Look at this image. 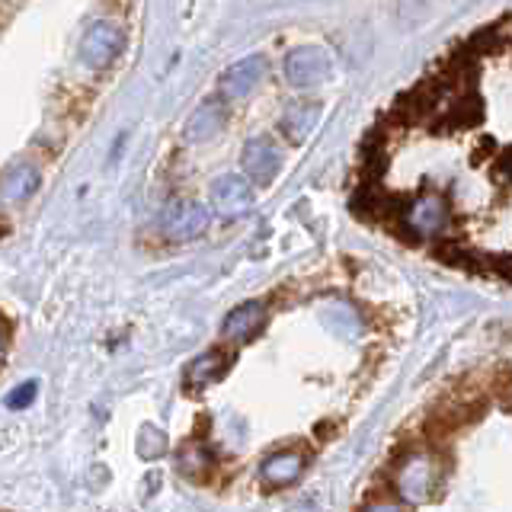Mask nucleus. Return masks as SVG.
I'll return each instance as SVG.
<instances>
[{"instance_id": "f257e3e1", "label": "nucleus", "mask_w": 512, "mask_h": 512, "mask_svg": "<svg viewBox=\"0 0 512 512\" xmlns=\"http://www.w3.org/2000/svg\"><path fill=\"white\" fill-rule=\"evenodd\" d=\"M330 74H333L330 52H324V48H317V45H301L295 52H288L285 58V77H288V84L298 90L327 84Z\"/></svg>"}, {"instance_id": "f03ea898", "label": "nucleus", "mask_w": 512, "mask_h": 512, "mask_svg": "<svg viewBox=\"0 0 512 512\" xmlns=\"http://www.w3.org/2000/svg\"><path fill=\"white\" fill-rule=\"evenodd\" d=\"M448 224V202L439 192H423L416 196L404 215V237L407 240H423V237H436Z\"/></svg>"}, {"instance_id": "7ed1b4c3", "label": "nucleus", "mask_w": 512, "mask_h": 512, "mask_svg": "<svg viewBox=\"0 0 512 512\" xmlns=\"http://www.w3.org/2000/svg\"><path fill=\"white\" fill-rule=\"evenodd\" d=\"M436 477H439L436 458L426 455V452H416L397 468L394 487L407 503H426L432 496V484H436Z\"/></svg>"}, {"instance_id": "20e7f679", "label": "nucleus", "mask_w": 512, "mask_h": 512, "mask_svg": "<svg viewBox=\"0 0 512 512\" xmlns=\"http://www.w3.org/2000/svg\"><path fill=\"white\" fill-rule=\"evenodd\" d=\"M240 167H244V176L253 186H269L276 180V173L282 167V154L279 144L269 135H256L244 144V154H240Z\"/></svg>"}, {"instance_id": "39448f33", "label": "nucleus", "mask_w": 512, "mask_h": 512, "mask_svg": "<svg viewBox=\"0 0 512 512\" xmlns=\"http://www.w3.org/2000/svg\"><path fill=\"white\" fill-rule=\"evenodd\" d=\"M122 32L112 26V23H93L87 32H84V39H80V61L87 64V68H109L112 61L119 58L122 52Z\"/></svg>"}, {"instance_id": "423d86ee", "label": "nucleus", "mask_w": 512, "mask_h": 512, "mask_svg": "<svg viewBox=\"0 0 512 512\" xmlns=\"http://www.w3.org/2000/svg\"><path fill=\"white\" fill-rule=\"evenodd\" d=\"M160 228H164L170 240H192L208 228V208L189 199L170 202L164 208V215H160Z\"/></svg>"}, {"instance_id": "0eeeda50", "label": "nucleus", "mask_w": 512, "mask_h": 512, "mask_svg": "<svg viewBox=\"0 0 512 512\" xmlns=\"http://www.w3.org/2000/svg\"><path fill=\"white\" fill-rule=\"evenodd\" d=\"M212 205L224 218H244L253 208V189L247 176L224 173L212 183Z\"/></svg>"}, {"instance_id": "6e6552de", "label": "nucleus", "mask_w": 512, "mask_h": 512, "mask_svg": "<svg viewBox=\"0 0 512 512\" xmlns=\"http://www.w3.org/2000/svg\"><path fill=\"white\" fill-rule=\"evenodd\" d=\"M263 77H266V58L250 55L244 61L231 64V68L221 74V96L231 103L244 100V96H250L256 87L263 84Z\"/></svg>"}, {"instance_id": "1a4fd4ad", "label": "nucleus", "mask_w": 512, "mask_h": 512, "mask_svg": "<svg viewBox=\"0 0 512 512\" xmlns=\"http://www.w3.org/2000/svg\"><path fill=\"white\" fill-rule=\"evenodd\" d=\"M263 324H266V304L263 301H247V304H240V308H234L228 317H224L221 336H224V340H231V343H247L263 330Z\"/></svg>"}, {"instance_id": "9d476101", "label": "nucleus", "mask_w": 512, "mask_h": 512, "mask_svg": "<svg viewBox=\"0 0 512 512\" xmlns=\"http://www.w3.org/2000/svg\"><path fill=\"white\" fill-rule=\"evenodd\" d=\"M224 125H228V109H224L218 100H208L202 103L196 112L189 116L183 135L189 144H199V141H212L224 132Z\"/></svg>"}, {"instance_id": "9b49d317", "label": "nucleus", "mask_w": 512, "mask_h": 512, "mask_svg": "<svg viewBox=\"0 0 512 512\" xmlns=\"http://www.w3.org/2000/svg\"><path fill=\"white\" fill-rule=\"evenodd\" d=\"M304 464H308V455L304 452H276L272 458L263 461V480L269 487H288V484H295V480L301 477L304 471Z\"/></svg>"}, {"instance_id": "f8f14e48", "label": "nucleus", "mask_w": 512, "mask_h": 512, "mask_svg": "<svg viewBox=\"0 0 512 512\" xmlns=\"http://www.w3.org/2000/svg\"><path fill=\"white\" fill-rule=\"evenodd\" d=\"M317 122H320V106L317 103H292L282 112L279 128H282V135L288 141L301 144L317 128Z\"/></svg>"}, {"instance_id": "ddd939ff", "label": "nucleus", "mask_w": 512, "mask_h": 512, "mask_svg": "<svg viewBox=\"0 0 512 512\" xmlns=\"http://www.w3.org/2000/svg\"><path fill=\"white\" fill-rule=\"evenodd\" d=\"M228 365H231V352H205L202 359H196L189 368H186V388H208L212 381H218L224 372H228Z\"/></svg>"}, {"instance_id": "4468645a", "label": "nucleus", "mask_w": 512, "mask_h": 512, "mask_svg": "<svg viewBox=\"0 0 512 512\" xmlns=\"http://www.w3.org/2000/svg\"><path fill=\"white\" fill-rule=\"evenodd\" d=\"M432 256L445 266H455V269H468V272H487V256L474 253L471 247L455 244V240H445V244L432 247Z\"/></svg>"}, {"instance_id": "2eb2a0df", "label": "nucleus", "mask_w": 512, "mask_h": 512, "mask_svg": "<svg viewBox=\"0 0 512 512\" xmlns=\"http://www.w3.org/2000/svg\"><path fill=\"white\" fill-rule=\"evenodd\" d=\"M39 189V170L32 164H13L4 176V196L7 202L29 199Z\"/></svg>"}, {"instance_id": "dca6fc26", "label": "nucleus", "mask_w": 512, "mask_h": 512, "mask_svg": "<svg viewBox=\"0 0 512 512\" xmlns=\"http://www.w3.org/2000/svg\"><path fill=\"white\" fill-rule=\"evenodd\" d=\"M484 119V103L474 93H458V103L448 109V119L442 122L445 128H474Z\"/></svg>"}, {"instance_id": "f3484780", "label": "nucleus", "mask_w": 512, "mask_h": 512, "mask_svg": "<svg viewBox=\"0 0 512 512\" xmlns=\"http://www.w3.org/2000/svg\"><path fill=\"white\" fill-rule=\"evenodd\" d=\"M212 464H215V458L208 448H183L180 452V471L192 480H202L208 471H212Z\"/></svg>"}, {"instance_id": "a211bd4d", "label": "nucleus", "mask_w": 512, "mask_h": 512, "mask_svg": "<svg viewBox=\"0 0 512 512\" xmlns=\"http://www.w3.org/2000/svg\"><path fill=\"white\" fill-rule=\"evenodd\" d=\"M36 394H39V384H36V381H26V384H20L16 391H10L7 404H10L13 410L29 407V404H32V397H36Z\"/></svg>"}, {"instance_id": "6ab92c4d", "label": "nucleus", "mask_w": 512, "mask_h": 512, "mask_svg": "<svg viewBox=\"0 0 512 512\" xmlns=\"http://www.w3.org/2000/svg\"><path fill=\"white\" fill-rule=\"evenodd\" d=\"M487 272H493V276L512 282V256L509 253H493V256H487Z\"/></svg>"}, {"instance_id": "aec40b11", "label": "nucleus", "mask_w": 512, "mask_h": 512, "mask_svg": "<svg viewBox=\"0 0 512 512\" xmlns=\"http://www.w3.org/2000/svg\"><path fill=\"white\" fill-rule=\"evenodd\" d=\"M496 176L506 180V183H512V144L500 154V160H496Z\"/></svg>"}, {"instance_id": "412c9836", "label": "nucleus", "mask_w": 512, "mask_h": 512, "mask_svg": "<svg viewBox=\"0 0 512 512\" xmlns=\"http://www.w3.org/2000/svg\"><path fill=\"white\" fill-rule=\"evenodd\" d=\"M365 512H404V509L394 506V503H372Z\"/></svg>"}]
</instances>
